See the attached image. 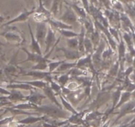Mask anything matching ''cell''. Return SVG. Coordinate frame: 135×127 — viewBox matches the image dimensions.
I'll return each instance as SVG.
<instances>
[{
	"label": "cell",
	"mask_w": 135,
	"mask_h": 127,
	"mask_svg": "<svg viewBox=\"0 0 135 127\" xmlns=\"http://www.w3.org/2000/svg\"><path fill=\"white\" fill-rule=\"evenodd\" d=\"M85 38V30L84 26L81 25V32L79 34L78 37V51L81 54H85V50H84V40Z\"/></svg>",
	"instance_id": "cell-22"
},
{
	"label": "cell",
	"mask_w": 135,
	"mask_h": 127,
	"mask_svg": "<svg viewBox=\"0 0 135 127\" xmlns=\"http://www.w3.org/2000/svg\"></svg>",
	"instance_id": "cell-59"
},
{
	"label": "cell",
	"mask_w": 135,
	"mask_h": 127,
	"mask_svg": "<svg viewBox=\"0 0 135 127\" xmlns=\"http://www.w3.org/2000/svg\"><path fill=\"white\" fill-rule=\"evenodd\" d=\"M65 61H66V60L55 61H50L49 63V64H48L49 72L53 74V72L55 71H56V69L60 67V65Z\"/></svg>",
	"instance_id": "cell-33"
},
{
	"label": "cell",
	"mask_w": 135,
	"mask_h": 127,
	"mask_svg": "<svg viewBox=\"0 0 135 127\" xmlns=\"http://www.w3.org/2000/svg\"><path fill=\"white\" fill-rule=\"evenodd\" d=\"M56 51H62L64 53L65 58L68 61H76L85 55V54L80 53L78 50H73L66 47H58L56 48Z\"/></svg>",
	"instance_id": "cell-8"
},
{
	"label": "cell",
	"mask_w": 135,
	"mask_h": 127,
	"mask_svg": "<svg viewBox=\"0 0 135 127\" xmlns=\"http://www.w3.org/2000/svg\"><path fill=\"white\" fill-rule=\"evenodd\" d=\"M132 95H133V96L135 98V91L134 92V93H133V94H132Z\"/></svg>",
	"instance_id": "cell-55"
},
{
	"label": "cell",
	"mask_w": 135,
	"mask_h": 127,
	"mask_svg": "<svg viewBox=\"0 0 135 127\" xmlns=\"http://www.w3.org/2000/svg\"><path fill=\"white\" fill-rule=\"evenodd\" d=\"M22 50L27 54V59H25V60L19 62V64H22V63H26V62L28 61H31L32 63H37L38 62L41 61L42 59H43V55H38V54H35V53L31 52V51H28L25 47H21Z\"/></svg>",
	"instance_id": "cell-15"
},
{
	"label": "cell",
	"mask_w": 135,
	"mask_h": 127,
	"mask_svg": "<svg viewBox=\"0 0 135 127\" xmlns=\"http://www.w3.org/2000/svg\"><path fill=\"white\" fill-rule=\"evenodd\" d=\"M25 82L27 83V84H29L31 86L34 88H39L42 90L45 87H46L48 84H49V82L46 81H44L42 80H32V81H24Z\"/></svg>",
	"instance_id": "cell-25"
},
{
	"label": "cell",
	"mask_w": 135,
	"mask_h": 127,
	"mask_svg": "<svg viewBox=\"0 0 135 127\" xmlns=\"http://www.w3.org/2000/svg\"><path fill=\"white\" fill-rule=\"evenodd\" d=\"M113 54V50H112V48L110 47V46L107 43V46H106L105 49L104 51H103V54H102V60H103V61L110 60V58L112 57Z\"/></svg>",
	"instance_id": "cell-34"
},
{
	"label": "cell",
	"mask_w": 135,
	"mask_h": 127,
	"mask_svg": "<svg viewBox=\"0 0 135 127\" xmlns=\"http://www.w3.org/2000/svg\"><path fill=\"white\" fill-rule=\"evenodd\" d=\"M64 3H66V5H68L69 6H70L72 7V9L74 11V12L76 13V15L78 16L79 19H86L88 17V13L86 12V11L85 10V9L83 7H80L78 5L77 3H73L72 2V3H70L68 2H67L66 1H65Z\"/></svg>",
	"instance_id": "cell-18"
},
{
	"label": "cell",
	"mask_w": 135,
	"mask_h": 127,
	"mask_svg": "<svg viewBox=\"0 0 135 127\" xmlns=\"http://www.w3.org/2000/svg\"><path fill=\"white\" fill-rule=\"evenodd\" d=\"M135 106V102L132 101V102H130V103H128V104H127L126 105H124L123 107V109H122V113H125L128 112L130 110H131L132 109L134 108V107Z\"/></svg>",
	"instance_id": "cell-43"
},
{
	"label": "cell",
	"mask_w": 135,
	"mask_h": 127,
	"mask_svg": "<svg viewBox=\"0 0 135 127\" xmlns=\"http://www.w3.org/2000/svg\"><path fill=\"white\" fill-rule=\"evenodd\" d=\"M99 3L101 6H103L105 9H111V0H98Z\"/></svg>",
	"instance_id": "cell-42"
},
{
	"label": "cell",
	"mask_w": 135,
	"mask_h": 127,
	"mask_svg": "<svg viewBox=\"0 0 135 127\" xmlns=\"http://www.w3.org/2000/svg\"><path fill=\"white\" fill-rule=\"evenodd\" d=\"M56 38L54 28H52L50 25H49L47 35H46V39H45V48L43 53L44 55L47 54L51 50V49L56 44Z\"/></svg>",
	"instance_id": "cell-7"
},
{
	"label": "cell",
	"mask_w": 135,
	"mask_h": 127,
	"mask_svg": "<svg viewBox=\"0 0 135 127\" xmlns=\"http://www.w3.org/2000/svg\"><path fill=\"white\" fill-rule=\"evenodd\" d=\"M123 90V88H118L113 93L111 94V99L113 102V109L115 108L116 105H117L119 99H120V96H121V91Z\"/></svg>",
	"instance_id": "cell-29"
},
{
	"label": "cell",
	"mask_w": 135,
	"mask_h": 127,
	"mask_svg": "<svg viewBox=\"0 0 135 127\" xmlns=\"http://www.w3.org/2000/svg\"><path fill=\"white\" fill-rule=\"evenodd\" d=\"M108 30L109 31L110 34H111V36H113V38L115 40H116V41H117V42H119V41H120V40H119V34L117 29L109 26Z\"/></svg>",
	"instance_id": "cell-40"
},
{
	"label": "cell",
	"mask_w": 135,
	"mask_h": 127,
	"mask_svg": "<svg viewBox=\"0 0 135 127\" xmlns=\"http://www.w3.org/2000/svg\"><path fill=\"white\" fill-rule=\"evenodd\" d=\"M50 73L49 71L46 72V71H21L19 75L21 76H31V77L36 78H38V80H42V79H46V78L49 75H50Z\"/></svg>",
	"instance_id": "cell-14"
},
{
	"label": "cell",
	"mask_w": 135,
	"mask_h": 127,
	"mask_svg": "<svg viewBox=\"0 0 135 127\" xmlns=\"http://www.w3.org/2000/svg\"><path fill=\"white\" fill-rule=\"evenodd\" d=\"M49 83V85H50V87L51 88L52 91L55 93L56 95H58H58H60V94H62V87L59 84H58V83H57L56 82L54 81V79L50 80Z\"/></svg>",
	"instance_id": "cell-35"
},
{
	"label": "cell",
	"mask_w": 135,
	"mask_h": 127,
	"mask_svg": "<svg viewBox=\"0 0 135 127\" xmlns=\"http://www.w3.org/2000/svg\"><path fill=\"white\" fill-rule=\"evenodd\" d=\"M52 1L53 0H41L42 5L47 10L50 11V8L52 5Z\"/></svg>",
	"instance_id": "cell-45"
},
{
	"label": "cell",
	"mask_w": 135,
	"mask_h": 127,
	"mask_svg": "<svg viewBox=\"0 0 135 127\" xmlns=\"http://www.w3.org/2000/svg\"><path fill=\"white\" fill-rule=\"evenodd\" d=\"M89 36H90L89 38H90L91 41L93 43L94 49L95 50L97 46H99V44L100 41H101V34H100L99 30L95 27V29L94 32L91 34Z\"/></svg>",
	"instance_id": "cell-23"
},
{
	"label": "cell",
	"mask_w": 135,
	"mask_h": 127,
	"mask_svg": "<svg viewBox=\"0 0 135 127\" xmlns=\"http://www.w3.org/2000/svg\"><path fill=\"white\" fill-rule=\"evenodd\" d=\"M123 39L126 41V43H127V45H128V47H132V41H131V37L128 33H126V32H124V33L123 34Z\"/></svg>",
	"instance_id": "cell-44"
},
{
	"label": "cell",
	"mask_w": 135,
	"mask_h": 127,
	"mask_svg": "<svg viewBox=\"0 0 135 127\" xmlns=\"http://www.w3.org/2000/svg\"><path fill=\"white\" fill-rule=\"evenodd\" d=\"M92 54H88L83 56L77 61V64L76 67L78 68H81L82 67H89L93 71H95L93 66L91 58Z\"/></svg>",
	"instance_id": "cell-10"
},
{
	"label": "cell",
	"mask_w": 135,
	"mask_h": 127,
	"mask_svg": "<svg viewBox=\"0 0 135 127\" xmlns=\"http://www.w3.org/2000/svg\"><path fill=\"white\" fill-rule=\"evenodd\" d=\"M61 108L58 107H54V106H45L40 105L37 106L35 110L38 111H41L42 113H45L50 115H61L64 113V111H62Z\"/></svg>",
	"instance_id": "cell-12"
},
{
	"label": "cell",
	"mask_w": 135,
	"mask_h": 127,
	"mask_svg": "<svg viewBox=\"0 0 135 127\" xmlns=\"http://www.w3.org/2000/svg\"><path fill=\"white\" fill-rule=\"evenodd\" d=\"M64 2L65 0H53L52 5L50 9V12L53 17H56L57 15L61 12L62 5Z\"/></svg>",
	"instance_id": "cell-20"
},
{
	"label": "cell",
	"mask_w": 135,
	"mask_h": 127,
	"mask_svg": "<svg viewBox=\"0 0 135 127\" xmlns=\"http://www.w3.org/2000/svg\"><path fill=\"white\" fill-rule=\"evenodd\" d=\"M101 36H102L103 38L101 39L99 44L97 46V48L94 50L91 55L92 61H93V64L95 71L101 68V63L103 62V60H102V54H103V51H104V50L106 47L105 41H104V38H103V34H101Z\"/></svg>",
	"instance_id": "cell-4"
},
{
	"label": "cell",
	"mask_w": 135,
	"mask_h": 127,
	"mask_svg": "<svg viewBox=\"0 0 135 127\" xmlns=\"http://www.w3.org/2000/svg\"><path fill=\"white\" fill-rule=\"evenodd\" d=\"M132 72V67H129L128 68H127V70L125 71V73L124 74H125V75L128 76V75H129V74H131Z\"/></svg>",
	"instance_id": "cell-51"
},
{
	"label": "cell",
	"mask_w": 135,
	"mask_h": 127,
	"mask_svg": "<svg viewBox=\"0 0 135 127\" xmlns=\"http://www.w3.org/2000/svg\"><path fill=\"white\" fill-rule=\"evenodd\" d=\"M76 64H77V61L74 62V63H68V62H64L62 64H61L60 65V67H58L56 69V72H54L53 74H55V75H59V74L62 73V72H66V71L71 70L72 68L76 67Z\"/></svg>",
	"instance_id": "cell-21"
},
{
	"label": "cell",
	"mask_w": 135,
	"mask_h": 127,
	"mask_svg": "<svg viewBox=\"0 0 135 127\" xmlns=\"http://www.w3.org/2000/svg\"><path fill=\"white\" fill-rule=\"evenodd\" d=\"M37 105L32 103H30L28 102H21V103L16 105L13 106L12 108L16 109H21V110H24V109H35Z\"/></svg>",
	"instance_id": "cell-27"
},
{
	"label": "cell",
	"mask_w": 135,
	"mask_h": 127,
	"mask_svg": "<svg viewBox=\"0 0 135 127\" xmlns=\"http://www.w3.org/2000/svg\"><path fill=\"white\" fill-rule=\"evenodd\" d=\"M66 43H67L68 48L73 50H78V37L68 38Z\"/></svg>",
	"instance_id": "cell-31"
},
{
	"label": "cell",
	"mask_w": 135,
	"mask_h": 127,
	"mask_svg": "<svg viewBox=\"0 0 135 127\" xmlns=\"http://www.w3.org/2000/svg\"><path fill=\"white\" fill-rule=\"evenodd\" d=\"M48 23L46 22L37 23L36 26V39L42 47H45V39L48 32Z\"/></svg>",
	"instance_id": "cell-5"
},
{
	"label": "cell",
	"mask_w": 135,
	"mask_h": 127,
	"mask_svg": "<svg viewBox=\"0 0 135 127\" xmlns=\"http://www.w3.org/2000/svg\"><path fill=\"white\" fill-rule=\"evenodd\" d=\"M111 3L113 9L118 12H123L124 11L123 5L119 0H111Z\"/></svg>",
	"instance_id": "cell-39"
},
{
	"label": "cell",
	"mask_w": 135,
	"mask_h": 127,
	"mask_svg": "<svg viewBox=\"0 0 135 127\" xmlns=\"http://www.w3.org/2000/svg\"><path fill=\"white\" fill-rule=\"evenodd\" d=\"M119 1H120V2H123V3H127L129 0H119Z\"/></svg>",
	"instance_id": "cell-52"
},
{
	"label": "cell",
	"mask_w": 135,
	"mask_h": 127,
	"mask_svg": "<svg viewBox=\"0 0 135 127\" xmlns=\"http://www.w3.org/2000/svg\"><path fill=\"white\" fill-rule=\"evenodd\" d=\"M6 88L10 89V90H27L30 92L37 90L35 88L32 87L31 85L25 82L24 81H15L14 82H11L6 85Z\"/></svg>",
	"instance_id": "cell-9"
},
{
	"label": "cell",
	"mask_w": 135,
	"mask_h": 127,
	"mask_svg": "<svg viewBox=\"0 0 135 127\" xmlns=\"http://www.w3.org/2000/svg\"><path fill=\"white\" fill-rule=\"evenodd\" d=\"M70 79V76L69 73H64L62 75H60L58 76L57 78V82L62 86V88L65 87L68 83V81Z\"/></svg>",
	"instance_id": "cell-30"
},
{
	"label": "cell",
	"mask_w": 135,
	"mask_h": 127,
	"mask_svg": "<svg viewBox=\"0 0 135 127\" xmlns=\"http://www.w3.org/2000/svg\"><path fill=\"white\" fill-rule=\"evenodd\" d=\"M10 92L11 94L7 96L9 102L11 103L27 102V96L23 95V93L19 90H11Z\"/></svg>",
	"instance_id": "cell-11"
},
{
	"label": "cell",
	"mask_w": 135,
	"mask_h": 127,
	"mask_svg": "<svg viewBox=\"0 0 135 127\" xmlns=\"http://www.w3.org/2000/svg\"><path fill=\"white\" fill-rule=\"evenodd\" d=\"M0 71H1V70H0Z\"/></svg>",
	"instance_id": "cell-58"
},
{
	"label": "cell",
	"mask_w": 135,
	"mask_h": 127,
	"mask_svg": "<svg viewBox=\"0 0 135 127\" xmlns=\"http://www.w3.org/2000/svg\"><path fill=\"white\" fill-rule=\"evenodd\" d=\"M48 24L52 27V28H55L56 30H72L73 29V27L68 24H66V23H63V22L60 21L58 20V19H56L55 18L52 17L48 20L47 21Z\"/></svg>",
	"instance_id": "cell-13"
},
{
	"label": "cell",
	"mask_w": 135,
	"mask_h": 127,
	"mask_svg": "<svg viewBox=\"0 0 135 127\" xmlns=\"http://www.w3.org/2000/svg\"><path fill=\"white\" fill-rule=\"evenodd\" d=\"M2 50V47H0V50Z\"/></svg>",
	"instance_id": "cell-57"
},
{
	"label": "cell",
	"mask_w": 135,
	"mask_h": 127,
	"mask_svg": "<svg viewBox=\"0 0 135 127\" xmlns=\"http://www.w3.org/2000/svg\"><path fill=\"white\" fill-rule=\"evenodd\" d=\"M65 9L64 13L62 16L58 18V20L72 27L73 25H78L79 23V17L74 11L68 5L65 6Z\"/></svg>",
	"instance_id": "cell-3"
},
{
	"label": "cell",
	"mask_w": 135,
	"mask_h": 127,
	"mask_svg": "<svg viewBox=\"0 0 135 127\" xmlns=\"http://www.w3.org/2000/svg\"><path fill=\"white\" fill-rule=\"evenodd\" d=\"M68 73H69L70 76V78H77L80 77V76H87L86 71H84V69L78 68L76 67H74V68L70 70Z\"/></svg>",
	"instance_id": "cell-28"
},
{
	"label": "cell",
	"mask_w": 135,
	"mask_h": 127,
	"mask_svg": "<svg viewBox=\"0 0 135 127\" xmlns=\"http://www.w3.org/2000/svg\"><path fill=\"white\" fill-rule=\"evenodd\" d=\"M59 96H60V98L61 102H62V105L64 107V108L66 109H67L68 111H70V112L73 113H76V111L74 109V108L72 107L71 103H70V102L66 100V98H65L62 94H60Z\"/></svg>",
	"instance_id": "cell-32"
},
{
	"label": "cell",
	"mask_w": 135,
	"mask_h": 127,
	"mask_svg": "<svg viewBox=\"0 0 135 127\" xmlns=\"http://www.w3.org/2000/svg\"><path fill=\"white\" fill-rule=\"evenodd\" d=\"M58 32L64 37L68 38H72L78 37L79 34L72 31V30H58Z\"/></svg>",
	"instance_id": "cell-36"
},
{
	"label": "cell",
	"mask_w": 135,
	"mask_h": 127,
	"mask_svg": "<svg viewBox=\"0 0 135 127\" xmlns=\"http://www.w3.org/2000/svg\"><path fill=\"white\" fill-rule=\"evenodd\" d=\"M81 1L83 5V7L85 9L86 12L89 15V5H90V2H89V0H81Z\"/></svg>",
	"instance_id": "cell-46"
},
{
	"label": "cell",
	"mask_w": 135,
	"mask_h": 127,
	"mask_svg": "<svg viewBox=\"0 0 135 127\" xmlns=\"http://www.w3.org/2000/svg\"><path fill=\"white\" fill-rule=\"evenodd\" d=\"M19 54V50L11 57V60L6 65V67L3 68V71L6 76L8 78L14 77L17 76V74L19 75L21 71H22L20 68H19V62H17V55Z\"/></svg>",
	"instance_id": "cell-2"
},
{
	"label": "cell",
	"mask_w": 135,
	"mask_h": 127,
	"mask_svg": "<svg viewBox=\"0 0 135 127\" xmlns=\"http://www.w3.org/2000/svg\"><path fill=\"white\" fill-rule=\"evenodd\" d=\"M134 43H135V35H134Z\"/></svg>",
	"instance_id": "cell-56"
},
{
	"label": "cell",
	"mask_w": 135,
	"mask_h": 127,
	"mask_svg": "<svg viewBox=\"0 0 135 127\" xmlns=\"http://www.w3.org/2000/svg\"><path fill=\"white\" fill-rule=\"evenodd\" d=\"M119 61H116V63H114L112 66L109 68V71L107 75L111 77H114L117 75L119 73Z\"/></svg>",
	"instance_id": "cell-38"
},
{
	"label": "cell",
	"mask_w": 135,
	"mask_h": 127,
	"mask_svg": "<svg viewBox=\"0 0 135 127\" xmlns=\"http://www.w3.org/2000/svg\"><path fill=\"white\" fill-rule=\"evenodd\" d=\"M5 46L4 44H3V42L0 40V47H1V46Z\"/></svg>",
	"instance_id": "cell-53"
},
{
	"label": "cell",
	"mask_w": 135,
	"mask_h": 127,
	"mask_svg": "<svg viewBox=\"0 0 135 127\" xmlns=\"http://www.w3.org/2000/svg\"><path fill=\"white\" fill-rule=\"evenodd\" d=\"M0 35L4 37L7 42L16 46H21L26 42V39L23 32H21L17 27L10 28L9 30L5 31L0 34Z\"/></svg>",
	"instance_id": "cell-1"
},
{
	"label": "cell",
	"mask_w": 135,
	"mask_h": 127,
	"mask_svg": "<svg viewBox=\"0 0 135 127\" xmlns=\"http://www.w3.org/2000/svg\"><path fill=\"white\" fill-rule=\"evenodd\" d=\"M28 28L31 38V44H30V47L31 49V52L35 53V54H38V55H43L42 52V50H41V46H40V44H38V41H37L36 38L34 36V34L32 32V28H31V25H30V23H28Z\"/></svg>",
	"instance_id": "cell-17"
},
{
	"label": "cell",
	"mask_w": 135,
	"mask_h": 127,
	"mask_svg": "<svg viewBox=\"0 0 135 127\" xmlns=\"http://www.w3.org/2000/svg\"><path fill=\"white\" fill-rule=\"evenodd\" d=\"M120 19L124 26H126V27H131V20H129V19H128L127 15H124L123 13H120Z\"/></svg>",
	"instance_id": "cell-41"
},
{
	"label": "cell",
	"mask_w": 135,
	"mask_h": 127,
	"mask_svg": "<svg viewBox=\"0 0 135 127\" xmlns=\"http://www.w3.org/2000/svg\"><path fill=\"white\" fill-rule=\"evenodd\" d=\"M46 98V96L41 94V93L37 92V90L31 92V95L27 96V102L35 104L37 106L41 105L44 99Z\"/></svg>",
	"instance_id": "cell-16"
},
{
	"label": "cell",
	"mask_w": 135,
	"mask_h": 127,
	"mask_svg": "<svg viewBox=\"0 0 135 127\" xmlns=\"http://www.w3.org/2000/svg\"><path fill=\"white\" fill-rule=\"evenodd\" d=\"M131 96V94L129 92H124L121 94L120 96V99H119V102H118L117 105H116L115 108H118V107H120V105H122L123 104H124L125 102H127L129 100Z\"/></svg>",
	"instance_id": "cell-37"
},
{
	"label": "cell",
	"mask_w": 135,
	"mask_h": 127,
	"mask_svg": "<svg viewBox=\"0 0 135 127\" xmlns=\"http://www.w3.org/2000/svg\"><path fill=\"white\" fill-rule=\"evenodd\" d=\"M84 50H85V55L92 54L95 50L93 43L88 36H85V40H84Z\"/></svg>",
	"instance_id": "cell-24"
},
{
	"label": "cell",
	"mask_w": 135,
	"mask_h": 127,
	"mask_svg": "<svg viewBox=\"0 0 135 127\" xmlns=\"http://www.w3.org/2000/svg\"><path fill=\"white\" fill-rule=\"evenodd\" d=\"M35 10L36 8L35 6L31 10H27L26 9H25L23 11H22L18 16H17L16 17L11 19V20H9V21L6 22V23L3 24L2 27H8V26L11 25L12 24H14V23L26 21V20H28V19L31 15H33L34 13L35 12Z\"/></svg>",
	"instance_id": "cell-6"
},
{
	"label": "cell",
	"mask_w": 135,
	"mask_h": 127,
	"mask_svg": "<svg viewBox=\"0 0 135 127\" xmlns=\"http://www.w3.org/2000/svg\"><path fill=\"white\" fill-rule=\"evenodd\" d=\"M39 118H32V117H31V118H27V119H25V120H23V123H32V122H35L37 121V120H39Z\"/></svg>",
	"instance_id": "cell-48"
},
{
	"label": "cell",
	"mask_w": 135,
	"mask_h": 127,
	"mask_svg": "<svg viewBox=\"0 0 135 127\" xmlns=\"http://www.w3.org/2000/svg\"><path fill=\"white\" fill-rule=\"evenodd\" d=\"M12 105V103L10 102H0V109L2 108L3 107H5V106L6 105Z\"/></svg>",
	"instance_id": "cell-49"
},
{
	"label": "cell",
	"mask_w": 135,
	"mask_h": 127,
	"mask_svg": "<svg viewBox=\"0 0 135 127\" xmlns=\"http://www.w3.org/2000/svg\"><path fill=\"white\" fill-rule=\"evenodd\" d=\"M125 52H126V47L124 45V41L123 39L120 40V41L119 42L118 45V55H119V63L123 62V59L125 57Z\"/></svg>",
	"instance_id": "cell-26"
},
{
	"label": "cell",
	"mask_w": 135,
	"mask_h": 127,
	"mask_svg": "<svg viewBox=\"0 0 135 127\" xmlns=\"http://www.w3.org/2000/svg\"><path fill=\"white\" fill-rule=\"evenodd\" d=\"M11 94V92L9 90H7V88H4L3 87L0 86V95L1 96H7Z\"/></svg>",
	"instance_id": "cell-47"
},
{
	"label": "cell",
	"mask_w": 135,
	"mask_h": 127,
	"mask_svg": "<svg viewBox=\"0 0 135 127\" xmlns=\"http://www.w3.org/2000/svg\"><path fill=\"white\" fill-rule=\"evenodd\" d=\"M72 1L73 3H77L78 2H79V1H81V0H72Z\"/></svg>",
	"instance_id": "cell-54"
},
{
	"label": "cell",
	"mask_w": 135,
	"mask_h": 127,
	"mask_svg": "<svg viewBox=\"0 0 135 127\" xmlns=\"http://www.w3.org/2000/svg\"><path fill=\"white\" fill-rule=\"evenodd\" d=\"M42 91H43L44 94H45V95L46 96V98H47L48 99L52 102V103H53L54 105H56L57 107H60V108L61 109L62 108L61 104H60V103L58 102V101L57 100L56 98V95L55 93L52 91L51 88L50 87L49 84H48L46 87H45L43 89H42Z\"/></svg>",
	"instance_id": "cell-19"
},
{
	"label": "cell",
	"mask_w": 135,
	"mask_h": 127,
	"mask_svg": "<svg viewBox=\"0 0 135 127\" xmlns=\"http://www.w3.org/2000/svg\"><path fill=\"white\" fill-rule=\"evenodd\" d=\"M89 2H90V3L94 5V6H97V7H98V6H99V3L98 0H89Z\"/></svg>",
	"instance_id": "cell-50"
}]
</instances>
